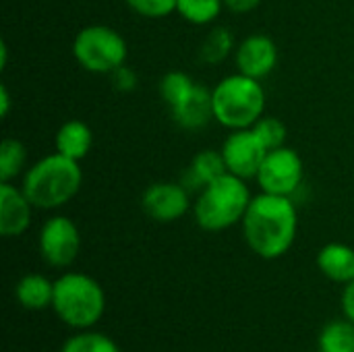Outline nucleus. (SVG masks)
<instances>
[{"instance_id": "obj_1", "label": "nucleus", "mask_w": 354, "mask_h": 352, "mask_svg": "<svg viewBox=\"0 0 354 352\" xmlns=\"http://www.w3.org/2000/svg\"><path fill=\"white\" fill-rule=\"evenodd\" d=\"M247 245L261 259H278L290 251L299 230V214L292 197L261 193L251 199L243 218Z\"/></svg>"}, {"instance_id": "obj_2", "label": "nucleus", "mask_w": 354, "mask_h": 352, "mask_svg": "<svg viewBox=\"0 0 354 352\" xmlns=\"http://www.w3.org/2000/svg\"><path fill=\"white\" fill-rule=\"evenodd\" d=\"M83 185V170L77 160L62 154H50L37 160L23 176V193L33 207L56 210L68 203Z\"/></svg>"}, {"instance_id": "obj_3", "label": "nucleus", "mask_w": 354, "mask_h": 352, "mask_svg": "<svg viewBox=\"0 0 354 352\" xmlns=\"http://www.w3.org/2000/svg\"><path fill=\"white\" fill-rule=\"evenodd\" d=\"M52 309L56 317L73 330H91L106 311L102 284L81 272H66L54 280Z\"/></svg>"}, {"instance_id": "obj_4", "label": "nucleus", "mask_w": 354, "mask_h": 352, "mask_svg": "<svg viewBox=\"0 0 354 352\" xmlns=\"http://www.w3.org/2000/svg\"><path fill=\"white\" fill-rule=\"evenodd\" d=\"M251 199L253 197L245 178L226 172L199 191V197L193 207L195 220L207 232L226 230L243 222Z\"/></svg>"}, {"instance_id": "obj_5", "label": "nucleus", "mask_w": 354, "mask_h": 352, "mask_svg": "<svg viewBox=\"0 0 354 352\" xmlns=\"http://www.w3.org/2000/svg\"><path fill=\"white\" fill-rule=\"evenodd\" d=\"M214 118L230 129H251L266 110V89L259 79H253L243 73L224 77L212 89Z\"/></svg>"}, {"instance_id": "obj_6", "label": "nucleus", "mask_w": 354, "mask_h": 352, "mask_svg": "<svg viewBox=\"0 0 354 352\" xmlns=\"http://www.w3.org/2000/svg\"><path fill=\"white\" fill-rule=\"evenodd\" d=\"M129 48L124 37L108 25H87L73 41L75 60L89 73L112 75L127 60Z\"/></svg>"}, {"instance_id": "obj_7", "label": "nucleus", "mask_w": 354, "mask_h": 352, "mask_svg": "<svg viewBox=\"0 0 354 352\" xmlns=\"http://www.w3.org/2000/svg\"><path fill=\"white\" fill-rule=\"evenodd\" d=\"M303 176H305V168L301 156L295 149L282 145L268 151L257 172V183L263 193L292 197L301 187Z\"/></svg>"}, {"instance_id": "obj_8", "label": "nucleus", "mask_w": 354, "mask_h": 352, "mask_svg": "<svg viewBox=\"0 0 354 352\" xmlns=\"http://www.w3.org/2000/svg\"><path fill=\"white\" fill-rule=\"evenodd\" d=\"M81 251V232L66 216H54L39 230V255L52 268H68Z\"/></svg>"}, {"instance_id": "obj_9", "label": "nucleus", "mask_w": 354, "mask_h": 352, "mask_svg": "<svg viewBox=\"0 0 354 352\" xmlns=\"http://www.w3.org/2000/svg\"><path fill=\"white\" fill-rule=\"evenodd\" d=\"M222 158L226 162V170L239 178H257V172L268 156V147L255 135L253 129H239L232 131L224 145Z\"/></svg>"}, {"instance_id": "obj_10", "label": "nucleus", "mask_w": 354, "mask_h": 352, "mask_svg": "<svg viewBox=\"0 0 354 352\" xmlns=\"http://www.w3.org/2000/svg\"><path fill=\"white\" fill-rule=\"evenodd\" d=\"M143 212L156 222H176L189 207V189L180 183H156L141 197Z\"/></svg>"}, {"instance_id": "obj_11", "label": "nucleus", "mask_w": 354, "mask_h": 352, "mask_svg": "<svg viewBox=\"0 0 354 352\" xmlns=\"http://www.w3.org/2000/svg\"><path fill=\"white\" fill-rule=\"evenodd\" d=\"M278 64V48L272 37L263 33L249 35L236 50V66L239 73L249 75L253 79L268 77Z\"/></svg>"}, {"instance_id": "obj_12", "label": "nucleus", "mask_w": 354, "mask_h": 352, "mask_svg": "<svg viewBox=\"0 0 354 352\" xmlns=\"http://www.w3.org/2000/svg\"><path fill=\"white\" fill-rule=\"evenodd\" d=\"M33 203L10 183L0 185V234L6 239L21 237L31 224Z\"/></svg>"}, {"instance_id": "obj_13", "label": "nucleus", "mask_w": 354, "mask_h": 352, "mask_svg": "<svg viewBox=\"0 0 354 352\" xmlns=\"http://www.w3.org/2000/svg\"><path fill=\"white\" fill-rule=\"evenodd\" d=\"M172 116L178 127L187 131L203 129L214 118V102H212V89L197 83L193 93L178 106L172 108Z\"/></svg>"}, {"instance_id": "obj_14", "label": "nucleus", "mask_w": 354, "mask_h": 352, "mask_svg": "<svg viewBox=\"0 0 354 352\" xmlns=\"http://www.w3.org/2000/svg\"><path fill=\"white\" fill-rule=\"evenodd\" d=\"M317 268L322 274L338 284L354 280V249L344 243H330L317 255Z\"/></svg>"}, {"instance_id": "obj_15", "label": "nucleus", "mask_w": 354, "mask_h": 352, "mask_svg": "<svg viewBox=\"0 0 354 352\" xmlns=\"http://www.w3.org/2000/svg\"><path fill=\"white\" fill-rule=\"evenodd\" d=\"M15 297L23 309L44 311V309L52 307L54 282L41 274H25L15 286Z\"/></svg>"}, {"instance_id": "obj_16", "label": "nucleus", "mask_w": 354, "mask_h": 352, "mask_svg": "<svg viewBox=\"0 0 354 352\" xmlns=\"http://www.w3.org/2000/svg\"><path fill=\"white\" fill-rule=\"evenodd\" d=\"M56 151L71 158V160H83L93 143L91 129L83 120H66L58 133H56Z\"/></svg>"}, {"instance_id": "obj_17", "label": "nucleus", "mask_w": 354, "mask_h": 352, "mask_svg": "<svg viewBox=\"0 0 354 352\" xmlns=\"http://www.w3.org/2000/svg\"><path fill=\"white\" fill-rule=\"evenodd\" d=\"M226 162L222 158V151H214V149H205V151H199L187 174H185V187L187 189H203L205 185H209L212 180H216L218 176L226 174Z\"/></svg>"}, {"instance_id": "obj_18", "label": "nucleus", "mask_w": 354, "mask_h": 352, "mask_svg": "<svg viewBox=\"0 0 354 352\" xmlns=\"http://www.w3.org/2000/svg\"><path fill=\"white\" fill-rule=\"evenodd\" d=\"M322 352H354V324L344 319L328 324L319 334Z\"/></svg>"}, {"instance_id": "obj_19", "label": "nucleus", "mask_w": 354, "mask_h": 352, "mask_svg": "<svg viewBox=\"0 0 354 352\" xmlns=\"http://www.w3.org/2000/svg\"><path fill=\"white\" fill-rule=\"evenodd\" d=\"M60 352H120V349L110 336L102 332L79 330L77 334L64 340Z\"/></svg>"}, {"instance_id": "obj_20", "label": "nucleus", "mask_w": 354, "mask_h": 352, "mask_svg": "<svg viewBox=\"0 0 354 352\" xmlns=\"http://www.w3.org/2000/svg\"><path fill=\"white\" fill-rule=\"evenodd\" d=\"M27 162V149L19 139H4L0 143V183H10L19 176Z\"/></svg>"}, {"instance_id": "obj_21", "label": "nucleus", "mask_w": 354, "mask_h": 352, "mask_svg": "<svg viewBox=\"0 0 354 352\" xmlns=\"http://www.w3.org/2000/svg\"><path fill=\"white\" fill-rule=\"evenodd\" d=\"M224 0H178L176 12L191 25H209L222 12Z\"/></svg>"}, {"instance_id": "obj_22", "label": "nucleus", "mask_w": 354, "mask_h": 352, "mask_svg": "<svg viewBox=\"0 0 354 352\" xmlns=\"http://www.w3.org/2000/svg\"><path fill=\"white\" fill-rule=\"evenodd\" d=\"M197 87V83L187 75V73H180V71H172L168 73L162 81H160V95L162 100L170 106V110L178 104H183L191 93L193 89Z\"/></svg>"}, {"instance_id": "obj_23", "label": "nucleus", "mask_w": 354, "mask_h": 352, "mask_svg": "<svg viewBox=\"0 0 354 352\" xmlns=\"http://www.w3.org/2000/svg\"><path fill=\"white\" fill-rule=\"evenodd\" d=\"M232 50V33L226 27H214L201 44V58L209 64L222 62Z\"/></svg>"}, {"instance_id": "obj_24", "label": "nucleus", "mask_w": 354, "mask_h": 352, "mask_svg": "<svg viewBox=\"0 0 354 352\" xmlns=\"http://www.w3.org/2000/svg\"><path fill=\"white\" fill-rule=\"evenodd\" d=\"M255 135L261 139V143L270 149H276V147H282L284 141H286V127L282 120L274 118V116H261L253 127Z\"/></svg>"}, {"instance_id": "obj_25", "label": "nucleus", "mask_w": 354, "mask_h": 352, "mask_svg": "<svg viewBox=\"0 0 354 352\" xmlns=\"http://www.w3.org/2000/svg\"><path fill=\"white\" fill-rule=\"evenodd\" d=\"M124 2L129 4V8L149 19H162L174 12L178 4V0H124Z\"/></svg>"}, {"instance_id": "obj_26", "label": "nucleus", "mask_w": 354, "mask_h": 352, "mask_svg": "<svg viewBox=\"0 0 354 352\" xmlns=\"http://www.w3.org/2000/svg\"><path fill=\"white\" fill-rule=\"evenodd\" d=\"M112 81H114V87L118 89V91H131V89H135L137 87V75H135V71H131L129 66H120V68H116L112 75Z\"/></svg>"}, {"instance_id": "obj_27", "label": "nucleus", "mask_w": 354, "mask_h": 352, "mask_svg": "<svg viewBox=\"0 0 354 352\" xmlns=\"http://www.w3.org/2000/svg\"><path fill=\"white\" fill-rule=\"evenodd\" d=\"M342 311L344 317L354 324V280L344 284V293H342Z\"/></svg>"}, {"instance_id": "obj_28", "label": "nucleus", "mask_w": 354, "mask_h": 352, "mask_svg": "<svg viewBox=\"0 0 354 352\" xmlns=\"http://www.w3.org/2000/svg\"><path fill=\"white\" fill-rule=\"evenodd\" d=\"M261 4V0H224V6H228L234 12H249L253 8H257Z\"/></svg>"}, {"instance_id": "obj_29", "label": "nucleus", "mask_w": 354, "mask_h": 352, "mask_svg": "<svg viewBox=\"0 0 354 352\" xmlns=\"http://www.w3.org/2000/svg\"><path fill=\"white\" fill-rule=\"evenodd\" d=\"M8 110H10V95H8L6 85H0V116L6 118Z\"/></svg>"}, {"instance_id": "obj_30", "label": "nucleus", "mask_w": 354, "mask_h": 352, "mask_svg": "<svg viewBox=\"0 0 354 352\" xmlns=\"http://www.w3.org/2000/svg\"><path fill=\"white\" fill-rule=\"evenodd\" d=\"M317 352H322V351H317Z\"/></svg>"}]
</instances>
